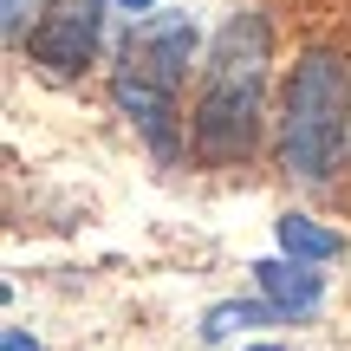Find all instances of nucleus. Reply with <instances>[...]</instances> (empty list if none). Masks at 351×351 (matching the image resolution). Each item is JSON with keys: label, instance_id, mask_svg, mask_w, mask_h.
Segmentation results:
<instances>
[{"label": "nucleus", "instance_id": "obj_1", "mask_svg": "<svg viewBox=\"0 0 351 351\" xmlns=\"http://www.w3.org/2000/svg\"><path fill=\"white\" fill-rule=\"evenodd\" d=\"M267 111V26L261 13H234L221 33L208 39L195 85V111H189V150L195 163L228 169L254 150Z\"/></svg>", "mask_w": 351, "mask_h": 351}, {"label": "nucleus", "instance_id": "obj_2", "mask_svg": "<svg viewBox=\"0 0 351 351\" xmlns=\"http://www.w3.org/2000/svg\"><path fill=\"white\" fill-rule=\"evenodd\" d=\"M345 137H351V59L345 52H306L287 78L280 104V156L306 189H332L345 169Z\"/></svg>", "mask_w": 351, "mask_h": 351}, {"label": "nucleus", "instance_id": "obj_3", "mask_svg": "<svg viewBox=\"0 0 351 351\" xmlns=\"http://www.w3.org/2000/svg\"><path fill=\"white\" fill-rule=\"evenodd\" d=\"M98 20H104V0H52L26 39L33 65H46L52 78H78L98 59Z\"/></svg>", "mask_w": 351, "mask_h": 351}, {"label": "nucleus", "instance_id": "obj_4", "mask_svg": "<svg viewBox=\"0 0 351 351\" xmlns=\"http://www.w3.org/2000/svg\"><path fill=\"white\" fill-rule=\"evenodd\" d=\"M195 52H202V33H195V20H189V13H143V20L130 26L124 65L163 78V85H182L189 65H195Z\"/></svg>", "mask_w": 351, "mask_h": 351}, {"label": "nucleus", "instance_id": "obj_5", "mask_svg": "<svg viewBox=\"0 0 351 351\" xmlns=\"http://www.w3.org/2000/svg\"><path fill=\"white\" fill-rule=\"evenodd\" d=\"M176 91L182 85H163V78H150V72H137V65H117V78H111V98H117V111L130 117V124L143 130V143H150L156 156H176Z\"/></svg>", "mask_w": 351, "mask_h": 351}, {"label": "nucleus", "instance_id": "obj_6", "mask_svg": "<svg viewBox=\"0 0 351 351\" xmlns=\"http://www.w3.org/2000/svg\"><path fill=\"white\" fill-rule=\"evenodd\" d=\"M254 287H261V300L280 306L287 326H300V319H313L319 306H326V274H319L313 261H293V254L254 261Z\"/></svg>", "mask_w": 351, "mask_h": 351}, {"label": "nucleus", "instance_id": "obj_7", "mask_svg": "<svg viewBox=\"0 0 351 351\" xmlns=\"http://www.w3.org/2000/svg\"><path fill=\"white\" fill-rule=\"evenodd\" d=\"M274 241H280V254H293V261H313V267L345 261V234H339V228H326L319 215H300V208H287V215L274 221Z\"/></svg>", "mask_w": 351, "mask_h": 351}, {"label": "nucleus", "instance_id": "obj_8", "mask_svg": "<svg viewBox=\"0 0 351 351\" xmlns=\"http://www.w3.org/2000/svg\"><path fill=\"white\" fill-rule=\"evenodd\" d=\"M254 326H287V319H280L274 300H228V306H208V319H202V339L221 345V339L254 332Z\"/></svg>", "mask_w": 351, "mask_h": 351}, {"label": "nucleus", "instance_id": "obj_9", "mask_svg": "<svg viewBox=\"0 0 351 351\" xmlns=\"http://www.w3.org/2000/svg\"><path fill=\"white\" fill-rule=\"evenodd\" d=\"M26 20H33V0H0V26H7V39H26Z\"/></svg>", "mask_w": 351, "mask_h": 351}, {"label": "nucleus", "instance_id": "obj_10", "mask_svg": "<svg viewBox=\"0 0 351 351\" xmlns=\"http://www.w3.org/2000/svg\"><path fill=\"white\" fill-rule=\"evenodd\" d=\"M0 351H39V339L26 326H7V339H0Z\"/></svg>", "mask_w": 351, "mask_h": 351}, {"label": "nucleus", "instance_id": "obj_11", "mask_svg": "<svg viewBox=\"0 0 351 351\" xmlns=\"http://www.w3.org/2000/svg\"><path fill=\"white\" fill-rule=\"evenodd\" d=\"M117 13H130V20H143V13H156V0H111Z\"/></svg>", "mask_w": 351, "mask_h": 351}, {"label": "nucleus", "instance_id": "obj_12", "mask_svg": "<svg viewBox=\"0 0 351 351\" xmlns=\"http://www.w3.org/2000/svg\"><path fill=\"white\" fill-rule=\"evenodd\" d=\"M247 351H280V345H247Z\"/></svg>", "mask_w": 351, "mask_h": 351}]
</instances>
